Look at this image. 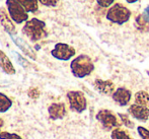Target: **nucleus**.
<instances>
[{
  "mask_svg": "<svg viewBox=\"0 0 149 139\" xmlns=\"http://www.w3.org/2000/svg\"><path fill=\"white\" fill-rule=\"evenodd\" d=\"M70 69L72 74L77 78H84L88 76L94 70V64L91 58L87 55H79L74 58L70 63Z\"/></svg>",
  "mask_w": 149,
  "mask_h": 139,
  "instance_id": "1",
  "label": "nucleus"
},
{
  "mask_svg": "<svg viewBox=\"0 0 149 139\" xmlns=\"http://www.w3.org/2000/svg\"><path fill=\"white\" fill-rule=\"evenodd\" d=\"M22 33L33 42H37L48 36L46 24L38 18H31L28 20L22 28Z\"/></svg>",
  "mask_w": 149,
  "mask_h": 139,
  "instance_id": "2",
  "label": "nucleus"
},
{
  "mask_svg": "<svg viewBox=\"0 0 149 139\" xmlns=\"http://www.w3.org/2000/svg\"><path fill=\"white\" fill-rule=\"evenodd\" d=\"M109 22L116 24H124L131 17V11L129 8L124 6L121 3H116L109 8L106 15Z\"/></svg>",
  "mask_w": 149,
  "mask_h": 139,
  "instance_id": "3",
  "label": "nucleus"
},
{
  "mask_svg": "<svg viewBox=\"0 0 149 139\" xmlns=\"http://www.w3.org/2000/svg\"><path fill=\"white\" fill-rule=\"evenodd\" d=\"M7 12L9 14L10 18L16 24H22L24 22H28L29 14L24 7L18 3L16 0H6L5 2Z\"/></svg>",
  "mask_w": 149,
  "mask_h": 139,
  "instance_id": "4",
  "label": "nucleus"
},
{
  "mask_svg": "<svg viewBox=\"0 0 149 139\" xmlns=\"http://www.w3.org/2000/svg\"><path fill=\"white\" fill-rule=\"evenodd\" d=\"M67 98H68L70 109L77 113H82L86 110L87 102L83 92L79 90H71L67 92Z\"/></svg>",
  "mask_w": 149,
  "mask_h": 139,
  "instance_id": "5",
  "label": "nucleus"
},
{
  "mask_svg": "<svg viewBox=\"0 0 149 139\" xmlns=\"http://www.w3.org/2000/svg\"><path fill=\"white\" fill-rule=\"evenodd\" d=\"M75 49L72 46L65 43H57L54 47V49L51 51V54L54 58L61 61H68L72 57L75 56Z\"/></svg>",
  "mask_w": 149,
  "mask_h": 139,
  "instance_id": "6",
  "label": "nucleus"
},
{
  "mask_svg": "<svg viewBox=\"0 0 149 139\" xmlns=\"http://www.w3.org/2000/svg\"><path fill=\"white\" fill-rule=\"evenodd\" d=\"M96 119L107 129H114L121 125L116 115L110 110H100L96 114Z\"/></svg>",
  "mask_w": 149,
  "mask_h": 139,
  "instance_id": "7",
  "label": "nucleus"
},
{
  "mask_svg": "<svg viewBox=\"0 0 149 139\" xmlns=\"http://www.w3.org/2000/svg\"><path fill=\"white\" fill-rule=\"evenodd\" d=\"M131 96L132 94L129 89H127L125 87H119L115 90L112 98L116 104H118L121 107H124V106H127L130 103Z\"/></svg>",
  "mask_w": 149,
  "mask_h": 139,
  "instance_id": "8",
  "label": "nucleus"
},
{
  "mask_svg": "<svg viewBox=\"0 0 149 139\" xmlns=\"http://www.w3.org/2000/svg\"><path fill=\"white\" fill-rule=\"evenodd\" d=\"M128 112H129L132 117L137 119L138 121L146 122L149 119V109L146 108V107L140 106V105L137 104H133L128 109Z\"/></svg>",
  "mask_w": 149,
  "mask_h": 139,
  "instance_id": "9",
  "label": "nucleus"
},
{
  "mask_svg": "<svg viewBox=\"0 0 149 139\" xmlns=\"http://www.w3.org/2000/svg\"><path fill=\"white\" fill-rule=\"evenodd\" d=\"M94 87L98 92L104 96H113L115 92V84L111 80H104V79H95L94 80Z\"/></svg>",
  "mask_w": 149,
  "mask_h": 139,
  "instance_id": "10",
  "label": "nucleus"
},
{
  "mask_svg": "<svg viewBox=\"0 0 149 139\" xmlns=\"http://www.w3.org/2000/svg\"><path fill=\"white\" fill-rule=\"evenodd\" d=\"M0 22H1L4 29H5L10 36H13L14 34L16 33L15 27H14L13 22H12V20L10 18V16L8 15L7 12H6L5 8H3V7L0 8Z\"/></svg>",
  "mask_w": 149,
  "mask_h": 139,
  "instance_id": "11",
  "label": "nucleus"
},
{
  "mask_svg": "<svg viewBox=\"0 0 149 139\" xmlns=\"http://www.w3.org/2000/svg\"><path fill=\"white\" fill-rule=\"evenodd\" d=\"M48 112H49L51 119L58 120L62 119L66 115V108H65V105L63 103H55V104H52L49 107Z\"/></svg>",
  "mask_w": 149,
  "mask_h": 139,
  "instance_id": "12",
  "label": "nucleus"
},
{
  "mask_svg": "<svg viewBox=\"0 0 149 139\" xmlns=\"http://www.w3.org/2000/svg\"><path fill=\"white\" fill-rule=\"evenodd\" d=\"M0 67L2 70L6 73V74L13 75L15 74V68H14L13 64L11 63L10 59L6 56V54L3 51L0 50Z\"/></svg>",
  "mask_w": 149,
  "mask_h": 139,
  "instance_id": "13",
  "label": "nucleus"
},
{
  "mask_svg": "<svg viewBox=\"0 0 149 139\" xmlns=\"http://www.w3.org/2000/svg\"><path fill=\"white\" fill-rule=\"evenodd\" d=\"M22 7L26 9V12H37L39 9V1L38 0H16Z\"/></svg>",
  "mask_w": 149,
  "mask_h": 139,
  "instance_id": "14",
  "label": "nucleus"
},
{
  "mask_svg": "<svg viewBox=\"0 0 149 139\" xmlns=\"http://www.w3.org/2000/svg\"><path fill=\"white\" fill-rule=\"evenodd\" d=\"M135 104L146 107V108H149V94L148 92H144V90H140V92H136Z\"/></svg>",
  "mask_w": 149,
  "mask_h": 139,
  "instance_id": "15",
  "label": "nucleus"
},
{
  "mask_svg": "<svg viewBox=\"0 0 149 139\" xmlns=\"http://www.w3.org/2000/svg\"><path fill=\"white\" fill-rule=\"evenodd\" d=\"M12 106V102L6 94L0 92V113L8 111Z\"/></svg>",
  "mask_w": 149,
  "mask_h": 139,
  "instance_id": "16",
  "label": "nucleus"
},
{
  "mask_svg": "<svg viewBox=\"0 0 149 139\" xmlns=\"http://www.w3.org/2000/svg\"><path fill=\"white\" fill-rule=\"evenodd\" d=\"M111 139H133V138L125 130H122L120 128H115L112 131V133H111Z\"/></svg>",
  "mask_w": 149,
  "mask_h": 139,
  "instance_id": "17",
  "label": "nucleus"
},
{
  "mask_svg": "<svg viewBox=\"0 0 149 139\" xmlns=\"http://www.w3.org/2000/svg\"><path fill=\"white\" fill-rule=\"evenodd\" d=\"M118 115H119V117L121 118L122 122H123L124 125H125L126 127H128V128H133L134 127V123L129 119V116H127L126 114H121V113H119Z\"/></svg>",
  "mask_w": 149,
  "mask_h": 139,
  "instance_id": "18",
  "label": "nucleus"
},
{
  "mask_svg": "<svg viewBox=\"0 0 149 139\" xmlns=\"http://www.w3.org/2000/svg\"><path fill=\"white\" fill-rule=\"evenodd\" d=\"M0 139H22L19 135L9 132H0Z\"/></svg>",
  "mask_w": 149,
  "mask_h": 139,
  "instance_id": "19",
  "label": "nucleus"
},
{
  "mask_svg": "<svg viewBox=\"0 0 149 139\" xmlns=\"http://www.w3.org/2000/svg\"><path fill=\"white\" fill-rule=\"evenodd\" d=\"M137 131H138L139 136L141 137V139H149V130L148 129L142 127V126H139V127H137Z\"/></svg>",
  "mask_w": 149,
  "mask_h": 139,
  "instance_id": "20",
  "label": "nucleus"
},
{
  "mask_svg": "<svg viewBox=\"0 0 149 139\" xmlns=\"http://www.w3.org/2000/svg\"><path fill=\"white\" fill-rule=\"evenodd\" d=\"M38 1L43 5L48 6V7H55L59 3L60 0H38Z\"/></svg>",
  "mask_w": 149,
  "mask_h": 139,
  "instance_id": "21",
  "label": "nucleus"
},
{
  "mask_svg": "<svg viewBox=\"0 0 149 139\" xmlns=\"http://www.w3.org/2000/svg\"><path fill=\"white\" fill-rule=\"evenodd\" d=\"M95 1L100 7L108 8V7H110V6H112L116 0H95Z\"/></svg>",
  "mask_w": 149,
  "mask_h": 139,
  "instance_id": "22",
  "label": "nucleus"
},
{
  "mask_svg": "<svg viewBox=\"0 0 149 139\" xmlns=\"http://www.w3.org/2000/svg\"><path fill=\"white\" fill-rule=\"evenodd\" d=\"M136 24L139 26V29H146V24H147V22L144 20L142 14L141 15H138L137 17H136Z\"/></svg>",
  "mask_w": 149,
  "mask_h": 139,
  "instance_id": "23",
  "label": "nucleus"
},
{
  "mask_svg": "<svg viewBox=\"0 0 149 139\" xmlns=\"http://www.w3.org/2000/svg\"><path fill=\"white\" fill-rule=\"evenodd\" d=\"M40 96V92L38 88H31L30 90H29V96H31V98H39Z\"/></svg>",
  "mask_w": 149,
  "mask_h": 139,
  "instance_id": "24",
  "label": "nucleus"
},
{
  "mask_svg": "<svg viewBox=\"0 0 149 139\" xmlns=\"http://www.w3.org/2000/svg\"><path fill=\"white\" fill-rule=\"evenodd\" d=\"M142 16H143L144 20H145L147 24H149V5L146 6L145 9L143 10V13H142Z\"/></svg>",
  "mask_w": 149,
  "mask_h": 139,
  "instance_id": "25",
  "label": "nucleus"
},
{
  "mask_svg": "<svg viewBox=\"0 0 149 139\" xmlns=\"http://www.w3.org/2000/svg\"><path fill=\"white\" fill-rule=\"evenodd\" d=\"M127 3H130V4H133V3H136V2H138L139 0H125Z\"/></svg>",
  "mask_w": 149,
  "mask_h": 139,
  "instance_id": "26",
  "label": "nucleus"
},
{
  "mask_svg": "<svg viewBox=\"0 0 149 139\" xmlns=\"http://www.w3.org/2000/svg\"><path fill=\"white\" fill-rule=\"evenodd\" d=\"M2 126H3V120H2L1 118H0V130H1Z\"/></svg>",
  "mask_w": 149,
  "mask_h": 139,
  "instance_id": "27",
  "label": "nucleus"
}]
</instances>
